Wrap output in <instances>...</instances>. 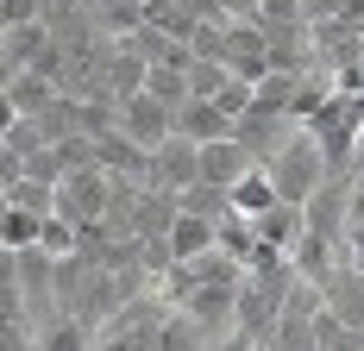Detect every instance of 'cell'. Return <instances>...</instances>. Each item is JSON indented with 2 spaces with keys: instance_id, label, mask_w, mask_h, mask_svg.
<instances>
[{
  "instance_id": "cell-10",
  "label": "cell",
  "mask_w": 364,
  "mask_h": 351,
  "mask_svg": "<svg viewBox=\"0 0 364 351\" xmlns=\"http://www.w3.org/2000/svg\"><path fill=\"white\" fill-rule=\"evenodd\" d=\"M176 132H182L188 144H208V139H226V132H232V119H226V113H220L214 101L188 94V101L176 107Z\"/></svg>"
},
{
  "instance_id": "cell-7",
  "label": "cell",
  "mask_w": 364,
  "mask_h": 351,
  "mask_svg": "<svg viewBox=\"0 0 364 351\" xmlns=\"http://www.w3.org/2000/svg\"><path fill=\"white\" fill-rule=\"evenodd\" d=\"M157 251H164V264H195V257H208V251H214V220H208V213L176 207V220L164 226Z\"/></svg>"
},
{
  "instance_id": "cell-21",
  "label": "cell",
  "mask_w": 364,
  "mask_h": 351,
  "mask_svg": "<svg viewBox=\"0 0 364 351\" xmlns=\"http://www.w3.org/2000/svg\"><path fill=\"white\" fill-rule=\"evenodd\" d=\"M214 107L226 113V119H232V113H245V107H252V82L226 75V82H220V94H214Z\"/></svg>"
},
{
  "instance_id": "cell-11",
  "label": "cell",
  "mask_w": 364,
  "mask_h": 351,
  "mask_svg": "<svg viewBox=\"0 0 364 351\" xmlns=\"http://www.w3.org/2000/svg\"><path fill=\"white\" fill-rule=\"evenodd\" d=\"M270 201H277V182H270V170H264V163H252V170H239L232 182H226V207L245 213V220H252V213H264Z\"/></svg>"
},
{
  "instance_id": "cell-2",
  "label": "cell",
  "mask_w": 364,
  "mask_h": 351,
  "mask_svg": "<svg viewBox=\"0 0 364 351\" xmlns=\"http://www.w3.org/2000/svg\"><path fill=\"white\" fill-rule=\"evenodd\" d=\"M264 170H270V182H277V201H295V207H301V201H308V195L333 176L327 163H321V151H314V139H308V126H301V119L289 126V139L264 157Z\"/></svg>"
},
{
  "instance_id": "cell-28",
  "label": "cell",
  "mask_w": 364,
  "mask_h": 351,
  "mask_svg": "<svg viewBox=\"0 0 364 351\" xmlns=\"http://www.w3.org/2000/svg\"><path fill=\"white\" fill-rule=\"evenodd\" d=\"M257 351H270V345H257Z\"/></svg>"
},
{
  "instance_id": "cell-16",
  "label": "cell",
  "mask_w": 364,
  "mask_h": 351,
  "mask_svg": "<svg viewBox=\"0 0 364 351\" xmlns=\"http://www.w3.org/2000/svg\"><path fill=\"white\" fill-rule=\"evenodd\" d=\"M139 88H145L151 101H164L170 113H176V107L188 101V75H182V70H170V63H145V82H139Z\"/></svg>"
},
{
  "instance_id": "cell-5",
  "label": "cell",
  "mask_w": 364,
  "mask_h": 351,
  "mask_svg": "<svg viewBox=\"0 0 364 351\" xmlns=\"http://www.w3.org/2000/svg\"><path fill=\"white\" fill-rule=\"evenodd\" d=\"M145 182L151 188H170V195H182L188 182H201V144H188L182 132H170L164 144H151L145 151Z\"/></svg>"
},
{
  "instance_id": "cell-12",
  "label": "cell",
  "mask_w": 364,
  "mask_h": 351,
  "mask_svg": "<svg viewBox=\"0 0 364 351\" xmlns=\"http://www.w3.org/2000/svg\"><path fill=\"white\" fill-rule=\"evenodd\" d=\"M252 163H257V157L239 139H208V144H201V182H214V188H226L232 176L252 170Z\"/></svg>"
},
{
  "instance_id": "cell-15",
  "label": "cell",
  "mask_w": 364,
  "mask_h": 351,
  "mask_svg": "<svg viewBox=\"0 0 364 351\" xmlns=\"http://www.w3.org/2000/svg\"><path fill=\"white\" fill-rule=\"evenodd\" d=\"M88 345H95V326H88V320H75V314L50 320V326L38 333V351H88Z\"/></svg>"
},
{
  "instance_id": "cell-25",
  "label": "cell",
  "mask_w": 364,
  "mask_h": 351,
  "mask_svg": "<svg viewBox=\"0 0 364 351\" xmlns=\"http://www.w3.org/2000/svg\"><path fill=\"white\" fill-rule=\"evenodd\" d=\"M13 119H19V107H13V94L0 88V139H6V126H13Z\"/></svg>"
},
{
  "instance_id": "cell-14",
  "label": "cell",
  "mask_w": 364,
  "mask_h": 351,
  "mask_svg": "<svg viewBox=\"0 0 364 351\" xmlns=\"http://www.w3.org/2000/svg\"><path fill=\"white\" fill-rule=\"evenodd\" d=\"M308 351H364V333H358V326H346L339 314H327V308H314Z\"/></svg>"
},
{
  "instance_id": "cell-23",
  "label": "cell",
  "mask_w": 364,
  "mask_h": 351,
  "mask_svg": "<svg viewBox=\"0 0 364 351\" xmlns=\"http://www.w3.org/2000/svg\"><path fill=\"white\" fill-rule=\"evenodd\" d=\"M26 314V295H19V282H0V320H19Z\"/></svg>"
},
{
  "instance_id": "cell-3",
  "label": "cell",
  "mask_w": 364,
  "mask_h": 351,
  "mask_svg": "<svg viewBox=\"0 0 364 351\" xmlns=\"http://www.w3.org/2000/svg\"><path fill=\"white\" fill-rule=\"evenodd\" d=\"M107 188H113V176L95 170V163L63 170V176H57V188H50V213H63L70 226H88V220L107 213Z\"/></svg>"
},
{
  "instance_id": "cell-27",
  "label": "cell",
  "mask_w": 364,
  "mask_h": 351,
  "mask_svg": "<svg viewBox=\"0 0 364 351\" xmlns=\"http://www.w3.org/2000/svg\"><path fill=\"white\" fill-rule=\"evenodd\" d=\"M0 213H6V188H0Z\"/></svg>"
},
{
  "instance_id": "cell-6",
  "label": "cell",
  "mask_w": 364,
  "mask_h": 351,
  "mask_svg": "<svg viewBox=\"0 0 364 351\" xmlns=\"http://www.w3.org/2000/svg\"><path fill=\"white\" fill-rule=\"evenodd\" d=\"M346 195H352V182H346V176H327V182L301 201V232L339 245V232H346Z\"/></svg>"
},
{
  "instance_id": "cell-1",
  "label": "cell",
  "mask_w": 364,
  "mask_h": 351,
  "mask_svg": "<svg viewBox=\"0 0 364 351\" xmlns=\"http://www.w3.org/2000/svg\"><path fill=\"white\" fill-rule=\"evenodd\" d=\"M358 107H364V94L333 88L327 101L301 119V126H308V139H314V151H321V163H327L333 176H346L352 163H358Z\"/></svg>"
},
{
  "instance_id": "cell-17",
  "label": "cell",
  "mask_w": 364,
  "mask_h": 351,
  "mask_svg": "<svg viewBox=\"0 0 364 351\" xmlns=\"http://www.w3.org/2000/svg\"><path fill=\"white\" fill-rule=\"evenodd\" d=\"M38 251H44L50 264H70L75 257V226L63 213H44V220H38Z\"/></svg>"
},
{
  "instance_id": "cell-26",
  "label": "cell",
  "mask_w": 364,
  "mask_h": 351,
  "mask_svg": "<svg viewBox=\"0 0 364 351\" xmlns=\"http://www.w3.org/2000/svg\"><path fill=\"white\" fill-rule=\"evenodd\" d=\"M358 163H364V107H358Z\"/></svg>"
},
{
  "instance_id": "cell-22",
  "label": "cell",
  "mask_w": 364,
  "mask_h": 351,
  "mask_svg": "<svg viewBox=\"0 0 364 351\" xmlns=\"http://www.w3.org/2000/svg\"><path fill=\"white\" fill-rule=\"evenodd\" d=\"M19 176H26V157H19V151H13L6 139H0V188H13Z\"/></svg>"
},
{
  "instance_id": "cell-19",
  "label": "cell",
  "mask_w": 364,
  "mask_h": 351,
  "mask_svg": "<svg viewBox=\"0 0 364 351\" xmlns=\"http://www.w3.org/2000/svg\"><path fill=\"white\" fill-rule=\"evenodd\" d=\"M182 75H188V94H201V101H214V94H220V82H226L232 70H226L220 57H188V70H182Z\"/></svg>"
},
{
  "instance_id": "cell-9",
  "label": "cell",
  "mask_w": 364,
  "mask_h": 351,
  "mask_svg": "<svg viewBox=\"0 0 364 351\" xmlns=\"http://www.w3.org/2000/svg\"><path fill=\"white\" fill-rule=\"evenodd\" d=\"M252 239L289 257V245L301 239V207H295V201H270L264 213H252Z\"/></svg>"
},
{
  "instance_id": "cell-8",
  "label": "cell",
  "mask_w": 364,
  "mask_h": 351,
  "mask_svg": "<svg viewBox=\"0 0 364 351\" xmlns=\"http://www.w3.org/2000/svg\"><path fill=\"white\" fill-rule=\"evenodd\" d=\"M289 126H295V119H283V113H264V107H245V113H232V132H226V139H239V144H245V151L257 157V163H264V157H270L277 144L289 139Z\"/></svg>"
},
{
  "instance_id": "cell-24",
  "label": "cell",
  "mask_w": 364,
  "mask_h": 351,
  "mask_svg": "<svg viewBox=\"0 0 364 351\" xmlns=\"http://www.w3.org/2000/svg\"><path fill=\"white\" fill-rule=\"evenodd\" d=\"M214 6L226 13V19H252V13H257V0H214Z\"/></svg>"
},
{
  "instance_id": "cell-18",
  "label": "cell",
  "mask_w": 364,
  "mask_h": 351,
  "mask_svg": "<svg viewBox=\"0 0 364 351\" xmlns=\"http://www.w3.org/2000/svg\"><path fill=\"white\" fill-rule=\"evenodd\" d=\"M38 220H44V213H26V207H13V201H6V213H0V251L38 245Z\"/></svg>"
},
{
  "instance_id": "cell-4",
  "label": "cell",
  "mask_w": 364,
  "mask_h": 351,
  "mask_svg": "<svg viewBox=\"0 0 364 351\" xmlns=\"http://www.w3.org/2000/svg\"><path fill=\"white\" fill-rule=\"evenodd\" d=\"M113 126L139 144V151H151V144H164L170 132H176V113H170L164 101H151L145 88H132V94H119V101H113Z\"/></svg>"
},
{
  "instance_id": "cell-13",
  "label": "cell",
  "mask_w": 364,
  "mask_h": 351,
  "mask_svg": "<svg viewBox=\"0 0 364 351\" xmlns=\"http://www.w3.org/2000/svg\"><path fill=\"white\" fill-rule=\"evenodd\" d=\"M151 351H208V333L182 314V308H164L157 333H151Z\"/></svg>"
},
{
  "instance_id": "cell-20",
  "label": "cell",
  "mask_w": 364,
  "mask_h": 351,
  "mask_svg": "<svg viewBox=\"0 0 364 351\" xmlns=\"http://www.w3.org/2000/svg\"><path fill=\"white\" fill-rule=\"evenodd\" d=\"M6 201H13V207H26V213H50V188L32 182V176H19V182L6 188Z\"/></svg>"
}]
</instances>
